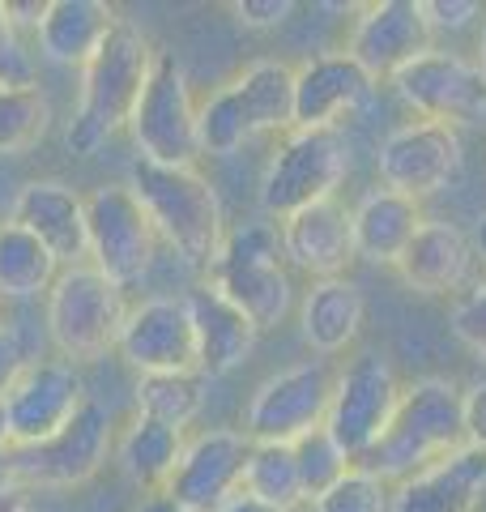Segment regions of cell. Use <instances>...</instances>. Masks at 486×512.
Returning <instances> with one entry per match:
<instances>
[{"label":"cell","mask_w":486,"mask_h":512,"mask_svg":"<svg viewBox=\"0 0 486 512\" xmlns=\"http://www.w3.org/2000/svg\"><path fill=\"white\" fill-rule=\"evenodd\" d=\"M474 60H478V69L486 73V13H482V35H478V56Z\"/></svg>","instance_id":"obj_47"},{"label":"cell","mask_w":486,"mask_h":512,"mask_svg":"<svg viewBox=\"0 0 486 512\" xmlns=\"http://www.w3.org/2000/svg\"><path fill=\"white\" fill-rule=\"evenodd\" d=\"M290 448H295V466H299V483H303V500L307 504L320 500V495L354 466V461L342 453V448H337V440L324 427L307 431V436L295 440Z\"/></svg>","instance_id":"obj_34"},{"label":"cell","mask_w":486,"mask_h":512,"mask_svg":"<svg viewBox=\"0 0 486 512\" xmlns=\"http://www.w3.org/2000/svg\"><path fill=\"white\" fill-rule=\"evenodd\" d=\"M252 440L235 427H209L184 444L167 495L188 512H218L243 483V461Z\"/></svg>","instance_id":"obj_17"},{"label":"cell","mask_w":486,"mask_h":512,"mask_svg":"<svg viewBox=\"0 0 486 512\" xmlns=\"http://www.w3.org/2000/svg\"><path fill=\"white\" fill-rule=\"evenodd\" d=\"M128 188L137 192L141 210L150 214L158 239H167L175 256H184V265L209 269L226 239V214L222 197L209 184V175L192 167H162L137 158L128 171Z\"/></svg>","instance_id":"obj_3"},{"label":"cell","mask_w":486,"mask_h":512,"mask_svg":"<svg viewBox=\"0 0 486 512\" xmlns=\"http://www.w3.org/2000/svg\"><path fill=\"white\" fill-rule=\"evenodd\" d=\"M401 402V380L393 372L380 350H363L354 355L333 380V402H329V419L324 431L337 440V448L363 466L367 453L380 444Z\"/></svg>","instance_id":"obj_8"},{"label":"cell","mask_w":486,"mask_h":512,"mask_svg":"<svg viewBox=\"0 0 486 512\" xmlns=\"http://www.w3.org/2000/svg\"><path fill=\"white\" fill-rule=\"evenodd\" d=\"M60 261L18 222H0V299L47 295L60 278Z\"/></svg>","instance_id":"obj_29"},{"label":"cell","mask_w":486,"mask_h":512,"mask_svg":"<svg viewBox=\"0 0 486 512\" xmlns=\"http://www.w3.org/2000/svg\"><path fill=\"white\" fill-rule=\"evenodd\" d=\"M248 137H252V128L243 120V107L231 86H222L205 103H197V150L201 154H218V158L235 154Z\"/></svg>","instance_id":"obj_33"},{"label":"cell","mask_w":486,"mask_h":512,"mask_svg":"<svg viewBox=\"0 0 486 512\" xmlns=\"http://www.w3.org/2000/svg\"><path fill=\"white\" fill-rule=\"evenodd\" d=\"M448 325H452V338L465 350H474L478 359H486V278H474L457 295Z\"/></svg>","instance_id":"obj_36"},{"label":"cell","mask_w":486,"mask_h":512,"mask_svg":"<svg viewBox=\"0 0 486 512\" xmlns=\"http://www.w3.org/2000/svg\"><path fill=\"white\" fill-rule=\"evenodd\" d=\"M218 512H282V508H273V504H265V500H256V495H248V491H235Z\"/></svg>","instance_id":"obj_44"},{"label":"cell","mask_w":486,"mask_h":512,"mask_svg":"<svg viewBox=\"0 0 486 512\" xmlns=\"http://www.w3.org/2000/svg\"><path fill=\"white\" fill-rule=\"evenodd\" d=\"M116 22L120 13L107 0H52L35 39L47 60L86 69L94 52L107 43V35L116 30Z\"/></svg>","instance_id":"obj_25"},{"label":"cell","mask_w":486,"mask_h":512,"mask_svg":"<svg viewBox=\"0 0 486 512\" xmlns=\"http://www.w3.org/2000/svg\"><path fill=\"white\" fill-rule=\"evenodd\" d=\"M469 239H474V252L482 256V265H486V214L478 218V227H474V235H469Z\"/></svg>","instance_id":"obj_46"},{"label":"cell","mask_w":486,"mask_h":512,"mask_svg":"<svg viewBox=\"0 0 486 512\" xmlns=\"http://www.w3.org/2000/svg\"><path fill=\"white\" fill-rule=\"evenodd\" d=\"M431 26L423 0H371L354 18L342 52L359 64L371 82H393V77L431 52Z\"/></svg>","instance_id":"obj_14"},{"label":"cell","mask_w":486,"mask_h":512,"mask_svg":"<svg viewBox=\"0 0 486 512\" xmlns=\"http://www.w3.org/2000/svg\"><path fill=\"white\" fill-rule=\"evenodd\" d=\"M137 512H188V508H180V504H175L167 491H158V495H141Z\"/></svg>","instance_id":"obj_45"},{"label":"cell","mask_w":486,"mask_h":512,"mask_svg":"<svg viewBox=\"0 0 486 512\" xmlns=\"http://www.w3.org/2000/svg\"><path fill=\"white\" fill-rule=\"evenodd\" d=\"M239 491H248L282 512H295L299 504H307L303 483H299V466H295V448L290 444H252L248 461H243Z\"/></svg>","instance_id":"obj_31"},{"label":"cell","mask_w":486,"mask_h":512,"mask_svg":"<svg viewBox=\"0 0 486 512\" xmlns=\"http://www.w3.org/2000/svg\"><path fill=\"white\" fill-rule=\"evenodd\" d=\"M461 163H465L461 133L457 128H444V124H431V120H410V124L393 128L376 154L380 184L418 201V205L457 180Z\"/></svg>","instance_id":"obj_13"},{"label":"cell","mask_w":486,"mask_h":512,"mask_svg":"<svg viewBox=\"0 0 486 512\" xmlns=\"http://www.w3.org/2000/svg\"><path fill=\"white\" fill-rule=\"evenodd\" d=\"M427 222L423 205L401 197L393 188H367L359 205L350 210V231H354V256L367 265H397L410 239Z\"/></svg>","instance_id":"obj_24"},{"label":"cell","mask_w":486,"mask_h":512,"mask_svg":"<svg viewBox=\"0 0 486 512\" xmlns=\"http://www.w3.org/2000/svg\"><path fill=\"white\" fill-rule=\"evenodd\" d=\"M9 448V419H5V402H0V453Z\"/></svg>","instance_id":"obj_48"},{"label":"cell","mask_w":486,"mask_h":512,"mask_svg":"<svg viewBox=\"0 0 486 512\" xmlns=\"http://www.w3.org/2000/svg\"><path fill=\"white\" fill-rule=\"evenodd\" d=\"M13 35V26H9V18H5V0H0V43H5Z\"/></svg>","instance_id":"obj_49"},{"label":"cell","mask_w":486,"mask_h":512,"mask_svg":"<svg viewBox=\"0 0 486 512\" xmlns=\"http://www.w3.org/2000/svg\"><path fill=\"white\" fill-rule=\"evenodd\" d=\"M367 316L363 291L346 274L342 278H316L312 291L299 303V333L316 355H342L354 346Z\"/></svg>","instance_id":"obj_26"},{"label":"cell","mask_w":486,"mask_h":512,"mask_svg":"<svg viewBox=\"0 0 486 512\" xmlns=\"http://www.w3.org/2000/svg\"><path fill=\"white\" fill-rule=\"evenodd\" d=\"M26 346H22V333L13 325H0V402H5V393L13 389V380L26 372Z\"/></svg>","instance_id":"obj_40"},{"label":"cell","mask_w":486,"mask_h":512,"mask_svg":"<svg viewBox=\"0 0 486 512\" xmlns=\"http://www.w3.org/2000/svg\"><path fill=\"white\" fill-rule=\"evenodd\" d=\"M461 406H465V440L474 448H486V376L465 384Z\"/></svg>","instance_id":"obj_41"},{"label":"cell","mask_w":486,"mask_h":512,"mask_svg":"<svg viewBox=\"0 0 486 512\" xmlns=\"http://www.w3.org/2000/svg\"><path fill=\"white\" fill-rule=\"evenodd\" d=\"M184 303L192 316V333H197V372L205 380H218L248 363L261 329H256L231 299L205 282V286H192Z\"/></svg>","instance_id":"obj_23"},{"label":"cell","mask_w":486,"mask_h":512,"mask_svg":"<svg viewBox=\"0 0 486 512\" xmlns=\"http://www.w3.org/2000/svg\"><path fill=\"white\" fill-rule=\"evenodd\" d=\"M133 146L145 163L192 167L197 163V103H192L188 69L175 52H158L150 86H145L137 116L128 124Z\"/></svg>","instance_id":"obj_11"},{"label":"cell","mask_w":486,"mask_h":512,"mask_svg":"<svg viewBox=\"0 0 486 512\" xmlns=\"http://www.w3.org/2000/svg\"><path fill=\"white\" fill-rule=\"evenodd\" d=\"M333 372L324 359H303L261 380L248 397L243 436L252 444H295L307 431L324 427L333 402Z\"/></svg>","instance_id":"obj_9"},{"label":"cell","mask_w":486,"mask_h":512,"mask_svg":"<svg viewBox=\"0 0 486 512\" xmlns=\"http://www.w3.org/2000/svg\"><path fill=\"white\" fill-rule=\"evenodd\" d=\"M86 406V384L69 359H30L26 372L5 393L9 448H30L52 440L73 414Z\"/></svg>","instance_id":"obj_15"},{"label":"cell","mask_w":486,"mask_h":512,"mask_svg":"<svg viewBox=\"0 0 486 512\" xmlns=\"http://www.w3.org/2000/svg\"><path fill=\"white\" fill-rule=\"evenodd\" d=\"M47 5H52V0H5V18L13 26V35H22V30L39 35V26L47 18Z\"/></svg>","instance_id":"obj_42"},{"label":"cell","mask_w":486,"mask_h":512,"mask_svg":"<svg viewBox=\"0 0 486 512\" xmlns=\"http://www.w3.org/2000/svg\"><path fill=\"white\" fill-rule=\"evenodd\" d=\"M486 500V448L465 444L393 487L388 512H478Z\"/></svg>","instance_id":"obj_21"},{"label":"cell","mask_w":486,"mask_h":512,"mask_svg":"<svg viewBox=\"0 0 486 512\" xmlns=\"http://www.w3.org/2000/svg\"><path fill=\"white\" fill-rule=\"evenodd\" d=\"M388 504H393V491L384 478L367 466H350L320 500H312V512H388Z\"/></svg>","instance_id":"obj_35"},{"label":"cell","mask_w":486,"mask_h":512,"mask_svg":"<svg viewBox=\"0 0 486 512\" xmlns=\"http://www.w3.org/2000/svg\"><path fill=\"white\" fill-rule=\"evenodd\" d=\"M0 325H5V299H0Z\"/></svg>","instance_id":"obj_50"},{"label":"cell","mask_w":486,"mask_h":512,"mask_svg":"<svg viewBox=\"0 0 486 512\" xmlns=\"http://www.w3.org/2000/svg\"><path fill=\"white\" fill-rule=\"evenodd\" d=\"M158 47L145 39L137 22L120 18L107 43L94 52V60L81 69V90H77V111L64 133L69 154H94L107 146V137H116L120 128L133 124L137 103L145 86H150Z\"/></svg>","instance_id":"obj_1"},{"label":"cell","mask_w":486,"mask_h":512,"mask_svg":"<svg viewBox=\"0 0 486 512\" xmlns=\"http://www.w3.org/2000/svg\"><path fill=\"white\" fill-rule=\"evenodd\" d=\"M116 350L137 376L197 372V333L184 295H150L133 303Z\"/></svg>","instance_id":"obj_16"},{"label":"cell","mask_w":486,"mask_h":512,"mask_svg":"<svg viewBox=\"0 0 486 512\" xmlns=\"http://www.w3.org/2000/svg\"><path fill=\"white\" fill-rule=\"evenodd\" d=\"M286 265L303 269L312 278H342V269L354 261V231L350 210L337 197L316 201L307 210L278 222Z\"/></svg>","instance_id":"obj_22"},{"label":"cell","mask_w":486,"mask_h":512,"mask_svg":"<svg viewBox=\"0 0 486 512\" xmlns=\"http://www.w3.org/2000/svg\"><path fill=\"white\" fill-rule=\"evenodd\" d=\"M371 94L376 82L346 52H320L295 69V128H337Z\"/></svg>","instance_id":"obj_19"},{"label":"cell","mask_w":486,"mask_h":512,"mask_svg":"<svg viewBox=\"0 0 486 512\" xmlns=\"http://www.w3.org/2000/svg\"><path fill=\"white\" fill-rule=\"evenodd\" d=\"M9 222H18L39 244L69 265H86L90 261V235H86V197L64 180H30L18 201H13Z\"/></svg>","instance_id":"obj_18"},{"label":"cell","mask_w":486,"mask_h":512,"mask_svg":"<svg viewBox=\"0 0 486 512\" xmlns=\"http://www.w3.org/2000/svg\"><path fill=\"white\" fill-rule=\"evenodd\" d=\"M423 13H427V26L431 35L435 30H465L474 18H482V5L478 0H423Z\"/></svg>","instance_id":"obj_39"},{"label":"cell","mask_w":486,"mask_h":512,"mask_svg":"<svg viewBox=\"0 0 486 512\" xmlns=\"http://www.w3.org/2000/svg\"><path fill=\"white\" fill-rule=\"evenodd\" d=\"M47 338L64 359L94 363L107 350H116L120 329L128 320V299L107 274H99L90 261L60 269V278L47 291Z\"/></svg>","instance_id":"obj_5"},{"label":"cell","mask_w":486,"mask_h":512,"mask_svg":"<svg viewBox=\"0 0 486 512\" xmlns=\"http://www.w3.org/2000/svg\"><path fill=\"white\" fill-rule=\"evenodd\" d=\"M205 389L209 380L201 372H167V376H141L137 380V414L154 419L162 427L184 431L197 423L205 410Z\"/></svg>","instance_id":"obj_30"},{"label":"cell","mask_w":486,"mask_h":512,"mask_svg":"<svg viewBox=\"0 0 486 512\" xmlns=\"http://www.w3.org/2000/svg\"><path fill=\"white\" fill-rule=\"evenodd\" d=\"M350 175V141L342 128H290L261 175V210L282 222L316 201L337 197Z\"/></svg>","instance_id":"obj_6"},{"label":"cell","mask_w":486,"mask_h":512,"mask_svg":"<svg viewBox=\"0 0 486 512\" xmlns=\"http://www.w3.org/2000/svg\"><path fill=\"white\" fill-rule=\"evenodd\" d=\"M295 9H299L295 0H235V5H231L235 22H239V26H252V30H273V26H282Z\"/></svg>","instance_id":"obj_38"},{"label":"cell","mask_w":486,"mask_h":512,"mask_svg":"<svg viewBox=\"0 0 486 512\" xmlns=\"http://www.w3.org/2000/svg\"><path fill=\"white\" fill-rule=\"evenodd\" d=\"M0 86H9V90L35 86V56H30L22 35H9L0 43Z\"/></svg>","instance_id":"obj_37"},{"label":"cell","mask_w":486,"mask_h":512,"mask_svg":"<svg viewBox=\"0 0 486 512\" xmlns=\"http://www.w3.org/2000/svg\"><path fill=\"white\" fill-rule=\"evenodd\" d=\"M205 274L209 286L231 299L261 333L290 316L295 282H290L278 222H239V227H231Z\"/></svg>","instance_id":"obj_4"},{"label":"cell","mask_w":486,"mask_h":512,"mask_svg":"<svg viewBox=\"0 0 486 512\" xmlns=\"http://www.w3.org/2000/svg\"><path fill=\"white\" fill-rule=\"evenodd\" d=\"M86 235L90 265L107 274L120 291H133L154 265L158 231L150 214L141 210L137 192L128 184H103L86 192Z\"/></svg>","instance_id":"obj_10"},{"label":"cell","mask_w":486,"mask_h":512,"mask_svg":"<svg viewBox=\"0 0 486 512\" xmlns=\"http://www.w3.org/2000/svg\"><path fill=\"white\" fill-rule=\"evenodd\" d=\"M401 103L414 111V120H431L444 128H478L486 120V73L474 56L431 47L427 56L393 77Z\"/></svg>","instance_id":"obj_12"},{"label":"cell","mask_w":486,"mask_h":512,"mask_svg":"<svg viewBox=\"0 0 486 512\" xmlns=\"http://www.w3.org/2000/svg\"><path fill=\"white\" fill-rule=\"evenodd\" d=\"M474 261H478L474 239L457 222L427 218L393 269L418 295H461L474 282Z\"/></svg>","instance_id":"obj_20"},{"label":"cell","mask_w":486,"mask_h":512,"mask_svg":"<svg viewBox=\"0 0 486 512\" xmlns=\"http://www.w3.org/2000/svg\"><path fill=\"white\" fill-rule=\"evenodd\" d=\"M184 444H188L184 431L162 427L154 419H145V414H133V423L116 436L111 453H116L128 483L141 487V495H158V491H167L175 466H180Z\"/></svg>","instance_id":"obj_27"},{"label":"cell","mask_w":486,"mask_h":512,"mask_svg":"<svg viewBox=\"0 0 486 512\" xmlns=\"http://www.w3.org/2000/svg\"><path fill=\"white\" fill-rule=\"evenodd\" d=\"M116 448V427L103 402L86 397V406L73 414L69 427H60L52 440L30 444V448H9V474L18 478L26 491H69L90 483L103 470V461Z\"/></svg>","instance_id":"obj_7"},{"label":"cell","mask_w":486,"mask_h":512,"mask_svg":"<svg viewBox=\"0 0 486 512\" xmlns=\"http://www.w3.org/2000/svg\"><path fill=\"white\" fill-rule=\"evenodd\" d=\"M235 90V99L243 107L252 137L256 133H290L295 128V69L282 60H252L235 82H226Z\"/></svg>","instance_id":"obj_28"},{"label":"cell","mask_w":486,"mask_h":512,"mask_svg":"<svg viewBox=\"0 0 486 512\" xmlns=\"http://www.w3.org/2000/svg\"><path fill=\"white\" fill-rule=\"evenodd\" d=\"M465 406L461 384L448 376H418L401 389V402L380 444L363 466L384 483H405L410 474L435 466L440 457L465 448Z\"/></svg>","instance_id":"obj_2"},{"label":"cell","mask_w":486,"mask_h":512,"mask_svg":"<svg viewBox=\"0 0 486 512\" xmlns=\"http://www.w3.org/2000/svg\"><path fill=\"white\" fill-rule=\"evenodd\" d=\"M0 512H35L30 508V491L9 474V448L0 453Z\"/></svg>","instance_id":"obj_43"},{"label":"cell","mask_w":486,"mask_h":512,"mask_svg":"<svg viewBox=\"0 0 486 512\" xmlns=\"http://www.w3.org/2000/svg\"><path fill=\"white\" fill-rule=\"evenodd\" d=\"M52 128V103L39 86H0V154H26Z\"/></svg>","instance_id":"obj_32"}]
</instances>
